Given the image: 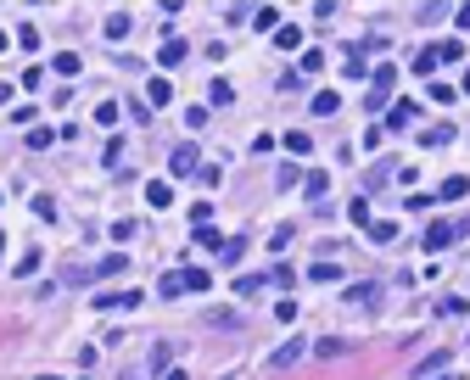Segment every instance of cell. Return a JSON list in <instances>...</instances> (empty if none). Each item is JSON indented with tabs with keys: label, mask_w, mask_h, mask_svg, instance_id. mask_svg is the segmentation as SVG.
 Instances as JSON below:
<instances>
[{
	"label": "cell",
	"mask_w": 470,
	"mask_h": 380,
	"mask_svg": "<svg viewBox=\"0 0 470 380\" xmlns=\"http://www.w3.org/2000/svg\"><path fill=\"white\" fill-rule=\"evenodd\" d=\"M353 353V341H342V336H325V341H313V358H347Z\"/></svg>",
	"instance_id": "5"
},
{
	"label": "cell",
	"mask_w": 470,
	"mask_h": 380,
	"mask_svg": "<svg viewBox=\"0 0 470 380\" xmlns=\"http://www.w3.org/2000/svg\"><path fill=\"white\" fill-rule=\"evenodd\" d=\"M442 380H459V375H442Z\"/></svg>",
	"instance_id": "47"
},
{
	"label": "cell",
	"mask_w": 470,
	"mask_h": 380,
	"mask_svg": "<svg viewBox=\"0 0 470 380\" xmlns=\"http://www.w3.org/2000/svg\"><path fill=\"white\" fill-rule=\"evenodd\" d=\"M459 196H470V179L465 173H448L442 179V202H459Z\"/></svg>",
	"instance_id": "12"
},
{
	"label": "cell",
	"mask_w": 470,
	"mask_h": 380,
	"mask_svg": "<svg viewBox=\"0 0 470 380\" xmlns=\"http://www.w3.org/2000/svg\"><path fill=\"white\" fill-rule=\"evenodd\" d=\"M162 380H191V375L185 369H162Z\"/></svg>",
	"instance_id": "43"
},
{
	"label": "cell",
	"mask_w": 470,
	"mask_h": 380,
	"mask_svg": "<svg viewBox=\"0 0 470 380\" xmlns=\"http://www.w3.org/2000/svg\"><path fill=\"white\" fill-rule=\"evenodd\" d=\"M62 280H68V286H90V280H95V269H73V263H68V274H62Z\"/></svg>",
	"instance_id": "37"
},
{
	"label": "cell",
	"mask_w": 470,
	"mask_h": 380,
	"mask_svg": "<svg viewBox=\"0 0 470 380\" xmlns=\"http://www.w3.org/2000/svg\"><path fill=\"white\" fill-rule=\"evenodd\" d=\"M40 263H45V257H40V246H28V252H23V257H17V274H23V280H28V274H34V269H40Z\"/></svg>",
	"instance_id": "23"
},
{
	"label": "cell",
	"mask_w": 470,
	"mask_h": 380,
	"mask_svg": "<svg viewBox=\"0 0 470 380\" xmlns=\"http://www.w3.org/2000/svg\"><path fill=\"white\" fill-rule=\"evenodd\" d=\"M375 95H392V84H397V68H392V62H381V68H375Z\"/></svg>",
	"instance_id": "17"
},
{
	"label": "cell",
	"mask_w": 470,
	"mask_h": 380,
	"mask_svg": "<svg viewBox=\"0 0 470 380\" xmlns=\"http://www.w3.org/2000/svg\"><path fill=\"white\" fill-rule=\"evenodd\" d=\"M454 23H459V34H470V6H459V11H454Z\"/></svg>",
	"instance_id": "42"
},
{
	"label": "cell",
	"mask_w": 470,
	"mask_h": 380,
	"mask_svg": "<svg viewBox=\"0 0 470 380\" xmlns=\"http://www.w3.org/2000/svg\"><path fill=\"white\" fill-rule=\"evenodd\" d=\"M146 101H152V106H168V101H174V84H168V78H152V84H146Z\"/></svg>",
	"instance_id": "13"
},
{
	"label": "cell",
	"mask_w": 470,
	"mask_h": 380,
	"mask_svg": "<svg viewBox=\"0 0 470 380\" xmlns=\"http://www.w3.org/2000/svg\"><path fill=\"white\" fill-rule=\"evenodd\" d=\"M431 56H437V62H459V56H465V45H459V39H437V45H431Z\"/></svg>",
	"instance_id": "15"
},
{
	"label": "cell",
	"mask_w": 470,
	"mask_h": 380,
	"mask_svg": "<svg viewBox=\"0 0 470 380\" xmlns=\"http://www.w3.org/2000/svg\"><path fill=\"white\" fill-rule=\"evenodd\" d=\"M269 286H280V291H291V286H297V274H291L286 263H275V269H269Z\"/></svg>",
	"instance_id": "24"
},
{
	"label": "cell",
	"mask_w": 470,
	"mask_h": 380,
	"mask_svg": "<svg viewBox=\"0 0 470 380\" xmlns=\"http://www.w3.org/2000/svg\"><path fill=\"white\" fill-rule=\"evenodd\" d=\"M286 246H291V224H280L275 235H269V252H286Z\"/></svg>",
	"instance_id": "36"
},
{
	"label": "cell",
	"mask_w": 470,
	"mask_h": 380,
	"mask_svg": "<svg viewBox=\"0 0 470 380\" xmlns=\"http://www.w3.org/2000/svg\"><path fill=\"white\" fill-rule=\"evenodd\" d=\"M252 28H258V34H275V28H280V11H275V6H258V11H252Z\"/></svg>",
	"instance_id": "9"
},
{
	"label": "cell",
	"mask_w": 470,
	"mask_h": 380,
	"mask_svg": "<svg viewBox=\"0 0 470 380\" xmlns=\"http://www.w3.org/2000/svg\"><path fill=\"white\" fill-rule=\"evenodd\" d=\"M454 240H459V224H448V219H431L426 235H420V246H426V252H442V246H454Z\"/></svg>",
	"instance_id": "1"
},
{
	"label": "cell",
	"mask_w": 470,
	"mask_h": 380,
	"mask_svg": "<svg viewBox=\"0 0 470 380\" xmlns=\"http://www.w3.org/2000/svg\"><path fill=\"white\" fill-rule=\"evenodd\" d=\"M336 106H342V101H336V95H330V90H325V95H313V118H330V112H336Z\"/></svg>",
	"instance_id": "29"
},
{
	"label": "cell",
	"mask_w": 470,
	"mask_h": 380,
	"mask_svg": "<svg viewBox=\"0 0 470 380\" xmlns=\"http://www.w3.org/2000/svg\"><path fill=\"white\" fill-rule=\"evenodd\" d=\"M0 51H6V34H0Z\"/></svg>",
	"instance_id": "46"
},
{
	"label": "cell",
	"mask_w": 470,
	"mask_h": 380,
	"mask_svg": "<svg viewBox=\"0 0 470 380\" xmlns=\"http://www.w3.org/2000/svg\"><path fill=\"white\" fill-rule=\"evenodd\" d=\"M146 202H152V207H174V185L152 179V185H146Z\"/></svg>",
	"instance_id": "14"
},
{
	"label": "cell",
	"mask_w": 470,
	"mask_h": 380,
	"mask_svg": "<svg viewBox=\"0 0 470 380\" xmlns=\"http://www.w3.org/2000/svg\"><path fill=\"white\" fill-rule=\"evenodd\" d=\"M370 240H375V246H392V240H397V224H392V219H375V224H370Z\"/></svg>",
	"instance_id": "16"
},
{
	"label": "cell",
	"mask_w": 470,
	"mask_h": 380,
	"mask_svg": "<svg viewBox=\"0 0 470 380\" xmlns=\"http://www.w3.org/2000/svg\"><path fill=\"white\" fill-rule=\"evenodd\" d=\"M342 297H347V302H358V307H375V302H381V286H347Z\"/></svg>",
	"instance_id": "6"
},
{
	"label": "cell",
	"mask_w": 470,
	"mask_h": 380,
	"mask_svg": "<svg viewBox=\"0 0 470 380\" xmlns=\"http://www.w3.org/2000/svg\"><path fill=\"white\" fill-rule=\"evenodd\" d=\"M123 34H129V17L112 11V17H107V39H123Z\"/></svg>",
	"instance_id": "27"
},
{
	"label": "cell",
	"mask_w": 470,
	"mask_h": 380,
	"mask_svg": "<svg viewBox=\"0 0 470 380\" xmlns=\"http://www.w3.org/2000/svg\"><path fill=\"white\" fill-rule=\"evenodd\" d=\"M275 39H280L286 51H297V45H303V28H297V23H280V28H275Z\"/></svg>",
	"instance_id": "18"
},
{
	"label": "cell",
	"mask_w": 470,
	"mask_h": 380,
	"mask_svg": "<svg viewBox=\"0 0 470 380\" xmlns=\"http://www.w3.org/2000/svg\"><path fill=\"white\" fill-rule=\"evenodd\" d=\"M342 73H347V78H358V73H364V45H353V51L342 56Z\"/></svg>",
	"instance_id": "20"
},
{
	"label": "cell",
	"mask_w": 470,
	"mask_h": 380,
	"mask_svg": "<svg viewBox=\"0 0 470 380\" xmlns=\"http://www.w3.org/2000/svg\"><path fill=\"white\" fill-rule=\"evenodd\" d=\"M135 235H140L135 219H118V224H112V240H135Z\"/></svg>",
	"instance_id": "33"
},
{
	"label": "cell",
	"mask_w": 470,
	"mask_h": 380,
	"mask_svg": "<svg viewBox=\"0 0 470 380\" xmlns=\"http://www.w3.org/2000/svg\"><path fill=\"white\" fill-rule=\"evenodd\" d=\"M442 313H448V319H459V313H470V302H465V297H442Z\"/></svg>",
	"instance_id": "38"
},
{
	"label": "cell",
	"mask_w": 470,
	"mask_h": 380,
	"mask_svg": "<svg viewBox=\"0 0 470 380\" xmlns=\"http://www.w3.org/2000/svg\"><path fill=\"white\" fill-rule=\"evenodd\" d=\"M185 56H191V45H185V39H162V45H157V68H179Z\"/></svg>",
	"instance_id": "4"
},
{
	"label": "cell",
	"mask_w": 470,
	"mask_h": 380,
	"mask_svg": "<svg viewBox=\"0 0 470 380\" xmlns=\"http://www.w3.org/2000/svg\"><path fill=\"white\" fill-rule=\"evenodd\" d=\"M241 252H246V240H224V246H219V257H224V263H235Z\"/></svg>",
	"instance_id": "41"
},
{
	"label": "cell",
	"mask_w": 470,
	"mask_h": 380,
	"mask_svg": "<svg viewBox=\"0 0 470 380\" xmlns=\"http://www.w3.org/2000/svg\"><path fill=\"white\" fill-rule=\"evenodd\" d=\"M347 219H353V224H370V202H364V196H358V202H347Z\"/></svg>",
	"instance_id": "35"
},
{
	"label": "cell",
	"mask_w": 470,
	"mask_h": 380,
	"mask_svg": "<svg viewBox=\"0 0 470 380\" xmlns=\"http://www.w3.org/2000/svg\"><path fill=\"white\" fill-rule=\"evenodd\" d=\"M129 380H135V375H129Z\"/></svg>",
	"instance_id": "48"
},
{
	"label": "cell",
	"mask_w": 470,
	"mask_h": 380,
	"mask_svg": "<svg viewBox=\"0 0 470 380\" xmlns=\"http://www.w3.org/2000/svg\"><path fill=\"white\" fill-rule=\"evenodd\" d=\"M325 190H330V179H325L319 168H313V173H303V196H308V202H325Z\"/></svg>",
	"instance_id": "7"
},
{
	"label": "cell",
	"mask_w": 470,
	"mask_h": 380,
	"mask_svg": "<svg viewBox=\"0 0 470 380\" xmlns=\"http://www.w3.org/2000/svg\"><path fill=\"white\" fill-rule=\"evenodd\" d=\"M442 364H448V353H431V358H426V364H420V375L431 380V375H437V369H442Z\"/></svg>",
	"instance_id": "40"
},
{
	"label": "cell",
	"mask_w": 470,
	"mask_h": 380,
	"mask_svg": "<svg viewBox=\"0 0 470 380\" xmlns=\"http://www.w3.org/2000/svg\"><path fill=\"white\" fill-rule=\"evenodd\" d=\"M17 45H23V51H34V45H40V28H34V23H23V28H17Z\"/></svg>",
	"instance_id": "34"
},
{
	"label": "cell",
	"mask_w": 470,
	"mask_h": 380,
	"mask_svg": "<svg viewBox=\"0 0 470 380\" xmlns=\"http://www.w3.org/2000/svg\"><path fill=\"white\" fill-rule=\"evenodd\" d=\"M258 291H263V274H241V280H235V297H246V302H252Z\"/></svg>",
	"instance_id": "19"
},
{
	"label": "cell",
	"mask_w": 470,
	"mask_h": 380,
	"mask_svg": "<svg viewBox=\"0 0 470 380\" xmlns=\"http://www.w3.org/2000/svg\"><path fill=\"white\" fill-rule=\"evenodd\" d=\"M95 123H118V101H101L95 106Z\"/></svg>",
	"instance_id": "39"
},
{
	"label": "cell",
	"mask_w": 470,
	"mask_h": 380,
	"mask_svg": "<svg viewBox=\"0 0 470 380\" xmlns=\"http://www.w3.org/2000/svg\"><path fill=\"white\" fill-rule=\"evenodd\" d=\"M308 280H342V269H336L330 257H319V263H313V269H308Z\"/></svg>",
	"instance_id": "25"
},
{
	"label": "cell",
	"mask_w": 470,
	"mask_h": 380,
	"mask_svg": "<svg viewBox=\"0 0 470 380\" xmlns=\"http://www.w3.org/2000/svg\"><path fill=\"white\" fill-rule=\"evenodd\" d=\"M280 146H286L291 157H308V152H313V135H308V129H291V135H286Z\"/></svg>",
	"instance_id": "8"
},
{
	"label": "cell",
	"mask_w": 470,
	"mask_h": 380,
	"mask_svg": "<svg viewBox=\"0 0 470 380\" xmlns=\"http://www.w3.org/2000/svg\"><path fill=\"white\" fill-rule=\"evenodd\" d=\"M179 286H185V291H207L213 274H207V269H179Z\"/></svg>",
	"instance_id": "10"
},
{
	"label": "cell",
	"mask_w": 470,
	"mask_h": 380,
	"mask_svg": "<svg viewBox=\"0 0 470 380\" xmlns=\"http://www.w3.org/2000/svg\"><path fill=\"white\" fill-rule=\"evenodd\" d=\"M157 297H162V302H174V297H185V286H179V274H168V280L157 286Z\"/></svg>",
	"instance_id": "32"
},
{
	"label": "cell",
	"mask_w": 470,
	"mask_h": 380,
	"mask_svg": "<svg viewBox=\"0 0 470 380\" xmlns=\"http://www.w3.org/2000/svg\"><path fill=\"white\" fill-rule=\"evenodd\" d=\"M303 353H308V341L297 336V341H286V347H275V353H269V364H275V369H291V364H303Z\"/></svg>",
	"instance_id": "3"
},
{
	"label": "cell",
	"mask_w": 470,
	"mask_h": 380,
	"mask_svg": "<svg viewBox=\"0 0 470 380\" xmlns=\"http://www.w3.org/2000/svg\"><path fill=\"white\" fill-rule=\"evenodd\" d=\"M207 324H213V330H235L241 319H235L230 307H207Z\"/></svg>",
	"instance_id": "22"
},
{
	"label": "cell",
	"mask_w": 470,
	"mask_h": 380,
	"mask_svg": "<svg viewBox=\"0 0 470 380\" xmlns=\"http://www.w3.org/2000/svg\"><path fill=\"white\" fill-rule=\"evenodd\" d=\"M426 95H431V101H437V106H448V101H459V90H454V84H431V90H426Z\"/></svg>",
	"instance_id": "28"
},
{
	"label": "cell",
	"mask_w": 470,
	"mask_h": 380,
	"mask_svg": "<svg viewBox=\"0 0 470 380\" xmlns=\"http://www.w3.org/2000/svg\"><path fill=\"white\" fill-rule=\"evenodd\" d=\"M465 95H470V68H465Z\"/></svg>",
	"instance_id": "44"
},
{
	"label": "cell",
	"mask_w": 470,
	"mask_h": 380,
	"mask_svg": "<svg viewBox=\"0 0 470 380\" xmlns=\"http://www.w3.org/2000/svg\"><path fill=\"white\" fill-rule=\"evenodd\" d=\"M454 140V123H437V129H426V146H448Z\"/></svg>",
	"instance_id": "30"
},
{
	"label": "cell",
	"mask_w": 470,
	"mask_h": 380,
	"mask_svg": "<svg viewBox=\"0 0 470 380\" xmlns=\"http://www.w3.org/2000/svg\"><path fill=\"white\" fill-rule=\"evenodd\" d=\"M191 235H196V246H207V252H219V246H224V240H219V229H213V224H196V229H191Z\"/></svg>",
	"instance_id": "21"
},
{
	"label": "cell",
	"mask_w": 470,
	"mask_h": 380,
	"mask_svg": "<svg viewBox=\"0 0 470 380\" xmlns=\"http://www.w3.org/2000/svg\"><path fill=\"white\" fill-rule=\"evenodd\" d=\"M196 168H202V152H196L191 140L174 146V157H168V173H174V179H185V173H196Z\"/></svg>",
	"instance_id": "2"
},
{
	"label": "cell",
	"mask_w": 470,
	"mask_h": 380,
	"mask_svg": "<svg viewBox=\"0 0 470 380\" xmlns=\"http://www.w3.org/2000/svg\"><path fill=\"white\" fill-rule=\"evenodd\" d=\"M51 68H56V73H68V78H78V51H62Z\"/></svg>",
	"instance_id": "26"
},
{
	"label": "cell",
	"mask_w": 470,
	"mask_h": 380,
	"mask_svg": "<svg viewBox=\"0 0 470 380\" xmlns=\"http://www.w3.org/2000/svg\"><path fill=\"white\" fill-rule=\"evenodd\" d=\"M45 146H56V135L51 129H28V152H45Z\"/></svg>",
	"instance_id": "31"
},
{
	"label": "cell",
	"mask_w": 470,
	"mask_h": 380,
	"mask_svg": "<svg viewBox=\"0 0 470 380\" xmlns=\"http://www.w3.org/2000/svg\"><path fill=\"white\" fill-rule=\"evenodd\" d=\"M40 380H62V375H40Z\"/></svg>",
	"instance_id": "45"
},
{
	"label": "cell",
	"mask_w": 470,
	"mask_h": 380,
	"mask_svg": "<svg viewBox=\"0 0 470 380\" xmlns=\"http://www.w3.org/2000/svg\"><path fill=\"white\" fill-rule=\"evenodd\" d=\"M207 101H213V106H230V101H235V84H230V78H213V84H207Z\"/></svg>",
	"instance_id": "11"
}]
</instances>
